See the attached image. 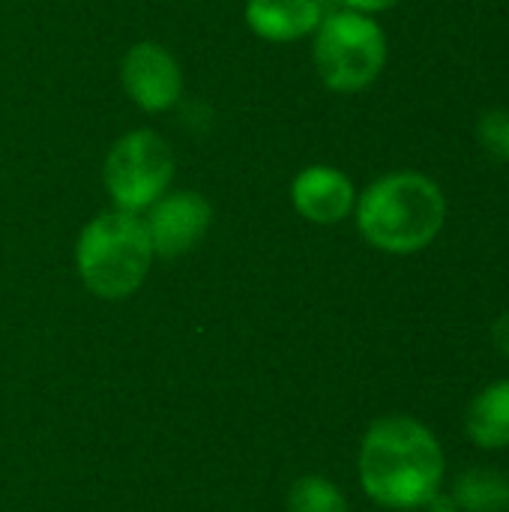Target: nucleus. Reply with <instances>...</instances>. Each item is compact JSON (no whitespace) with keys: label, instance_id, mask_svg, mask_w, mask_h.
<instances>
[{"label":"nucleus","instance_id":"nucleus-2","mask_svg":"<svg viewBox=\"0 0 509 512\" xmlns=\"http://www.w3.org/2000/svg\"><path fill=\"white\" fill-rule=\"evenodd\" d=\"M357 228L387 255H414L438 240L447 225L444 189L420 171H393L357 195Z\"/></svg>","mask_w":509,"mask_h":512},{"label":"nucleus","instance_id":"nucleus-6","mask_svg":"<svg viewBox=\"0 0 509 512\" xmlns=\"http://www.w3.org/2000/svg\"><path fill=\"white\" fill-rule=\"evenodd\" d=\"M213 207L198 192H165L159 201L147 207V234L153 243V255L159 258H180L195 249L204 234L210 231Z\"/></svg>","mask_w":509,"mask_h":512},{"label":"nucleus","instance_id":"nucleus-3","mask_svg":"<svg viewBox=\"0 0 509 512\" xmlns=\"http://www.w3.org/2000/svg\"><path fill=\"white\" fill-rule=\"evenodd\" d=\"M153 264V243L138 213L108 210L90 219L75 243L81 282L105 300H123L141 288Z\"/></svg>","mask_w":509,"mask_h":512},{"label":"nucleus","instance_id":"nucleus-1","mask_svg":"<svg viewBox=\"0 0 509 512\" xmlns=\"http://www.w3.org/2000/svg\"><path fill=\"white\" fill-rule=\"evenodd\" d=\"M444 474L447 459L438 438L414 417H381L360 444L363 492L387 510H423Z\"/></svg>","mask_w":509,"mask_h":512},{"label":"nucleus","instance_id":"nucleus-10","mask_svg":"<svg viewBox=\"0 0 509 512\" xmlns=\"http://www.w3.org/2000/svg\"><path fill=\"white\" fill-rule=\"evenodd\" d=\"M465 432L480 450L509 447V378L483 387L465 414Z\"/></svg>","mask_w":509,"mask_h":512},{"label":"nucleus","instance_id":"nucleus-8","mask_svg":"<svg viewBox=\"0 0 509 512\" xmlns=\"http://www.w3.org/2000/svg\"><path fill=\"white\" fill-rule=\"evenodd\" d=\"M294 210L315 225H336L357 207V189L348 174L330 165H309L291 183Z\"/></svg>","mask_w":509,"mask_h":512},{"label":"nucleus","instance_id":"nucleus-14","mask_svg":"<svg viewBox=\"0 0 509 512\" xmlns=\"http://www.w3.org/2000/svg\"><path fill=\"white\" fill-rule=\"evenodd\" d=\"M342 9H354V12H363V15H378V12H387L393 6H399L402 0H339Z\"/></svg>","mask_w":509,"mask_h":512},{"label":"nucleus","instance_id":"nucleus-15","mask_svg":"<svg viewBox=\"0 0 509 512\" xmlns=\"http://www.w3.org/2000/svg\"><path fill=\"white\" fill-rule=\"evenodd\" d=\"M492 342H495L498 354L509 360V312L495 318V324H492Z\"/></svg>","mask_w":509,"mask_h":512},{"label":"nucleus","instance_id":"nucleus-11","mask_svg":"<svg viewBox=\"0 0 509 512\" xmlns=\"http://www.w3.org/2000/svg\"><path fill=\"white\" fill-rule=\"evenodd\" d=\"M450 495L462 512H509V477L489 465L465 468Z\"/></svg>","mask_w":509,"mask_h":512},{"label":"nucleus","instance_id":"nucleus-4","mask_svg":"<svg viewBox=\"0 0 509 512\" xmlns=\"http://www.w3.org/2000/svg\"><path fill=\"white\" fill-rule=\"evenodd\" d=\"M315 69L333 93H360L387 63V36L372 15L333 9L315 30Z\"/></svg>","mask_w":509,"mask_h":512},{"label":"nucleus","instance_id":"nucleus-12","mask_svg":"<svg viewBox=\"0 0 509 512\" xmlns=\"http://www.w3.org/2000/svg\"><path fill=\"white\" fill-rule=\"evenodd\" d=\"M288 512H348V501L336 483L324 477H303L291 486Z\"/></svg>","mask_w":509,"mask_h":512},{"label":"nucleus","instance_id":"nucleus-13","mask_svg":"<svg viewBox=\"0 0 509 512\" xmlns=\"http://www.w3.org/2000/svg\"><path fill=\"white\" fill-rule=\"evenodd\" d=\"M480 150L495 159V162H509V111L507 108H489L480 114L474 126Z\"/></svg>","mask_w":509,"mask_h":512},{"label":"nucleus","instance_id":"nucleus-7","mask_svg":"<svg viewBox=\"0 0 509 512\" xmlns=\"http://www.w3.org/2000/svg\"><path fill=\"white\" fill-rule=\"evenodd\" d=\"M120 81L129 99L150 114L168 111L183 90V72L177 60L156 42H138L123 54Z\"/></svg>","mask_w":509,"mask_h":512},{"label":"nucleus","instance_id":"nucleus-5","mask_svg":"<svg viewBox=\"0 0 509 512\" xmlns=\"http://www.w3.org/2000/svg\"><path fill=\"white\" fill-rule=\"evenodd\" d=\"M174 177V153L153 129H135L114 141L105 156V186L117 210L144 213Z\"/></svg>","mask_w":509,"mask_h":512},{"label":"nucleus","instance_id":"nucleus-16","mask_svg":"<svg viewBox=\"0 0 509 512\" xmlns=\"http://www.w3.org/2000/svg\"><path fill=\"white\" fill-rule=\"evenodd\" d=\"M426 512H462L459 510V504H456V498L450 495V492H444V489H438L429 501H426Z\"/></svg>","mask_w":509,"mask_h":512},{"label":"nucleus","instance_id":"nucleus-9","mask_svg":"<svg viewBox=\"0 0 509 512\" xmlns=\"http://www.w3.org/2000/svg\"><path fill=\"white\" fill-rule=\"evenodd\" d=\"M324 9L318 0H249L246 24L267 42H297L318 30Z\"/></svg>","mask_w":509,"mask_h":512}]
</instances>
